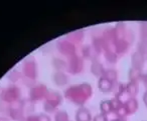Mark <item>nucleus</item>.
<instances>
[{"label": "nucleus", "mask_w": 147, "mask_h": 121, "mask_svg": "<svg viewBox=\"0 0 147 121\" xmlns=\"http://www.w3.org/2000/svg\"><path fill=\"white\" fill-rule=\"evenodd\" d=\"M92 86L88 83L73 85L65 91V97L69 100L73 101L76 104L82 105V106L87 100L90 99V97H92Z\"/></svg>", "instance_id": "nucleus-1"}, {"label": "nucleus", "mask_w": 147, "mask_h": 121, "mask_svg": "<svg viewBox=\"0 0 147 121\" xmlns=\"http://www.w3.org/2000/svg\"><path fill=\"white\" fill-rule=\"evenodd\" d=\"M119 104H121V102L115 97L113 99H110V100H103L100 103L101 113L105 115H109L110 113L114 112L115 109L119 106Z\"/></svg>", "instance_id": "nucleus-2"}, {"label": "nucleus", "mask_w": 147, "mask_h": 121, "mask_svg": "<svg viewBox=\"0 0 147 121\" xmlns=\"http://www.w3.org/2000/svg\"><path fill=\"white\" fill-rule=\"evenodd\" d=\"M118 83H114L112 81H110L109 79H107L106 77L102 76L99 78L98 80V88L100 89L102 92H111L114 90L115 85H117Z\"/></svg>", "instance_id": "nucleus-3"}, {"label": "nucleus", "mask_w": 147, "mask_h": 121, "mask_svg": "<svg viewBox=\"0 0 147 121\" xmlns=\"http://www.w3.org/2000/svg\"><path fill=\"white\" fill-rule=\"evenodd\" d=\"M131 62H132L133 68L142 71L143 67H144V64H145V55L139 53L138 51L133 53L132 57H131Z\"/></svg>", "instance_id": "nucleus-4"}, {"label": "nucleus", "mask_w": 147, "mask_h": 121, "mask_svg": "<svg viewBox=\"0 0 147 121\" xmlns=\"http://www.w3.org/2000/svg\"><path fill=\"white\" fill-rule=\"evenodd\" d=\"M114 45V51L117 54H120V53H125L129 48V42L126 38L124 37H121V38H117L115 40V42L113 43Z\"/></svg>", "instance_id": "nucleus-5"}, {"label": "nucleus", "mask_w": 147, "mask_h": 121, "mask_svg": "<svg viewBox=\"0 0 147 121\" xmlns=\"http://www.w3.org/2000/svg\"><path fill=\"white\" fill-rule=\"evenodd\" d=\"M49 96H51V99H49V100L47 101V103L45 104V108L47 112H53V111L55 109V107H57V105L61 104V98L59 95L57 94V93L51 94Z\"/></svg>", "instance_id": "nucleus-6"}, {"label": "nucleus", "mask_w": 147, "mask_h": 121, "mask_svg": "<svg viewBox=\"0 0 147 121\" xmlns=\"http://www.w3.org/2000/svg\"><path fill=\"white\" fill-rule=\"evenodd\" d=\"M69 62V64L71 65V67L69 68V72H71V73L81 72V71H82V69H83V67H84L83 60L79 56H76V55H74Z\"/></svg>", "instance_id": "nucleus-7"}, {"label": "nucleus", "mask_w": 147, "mask_h": 121, "mask_svg": "<svg viewBox=\"0 0 147 121\" xmlns=\"http://www.w3.org/2000/svg\"><path fill=\"white\" fill-rule=\"evenodd\" d=\"M76 121H93V117L88 108L81 106L76 113Z\"/></svg>", "instance_id": "nucleus-8"}, {"label": "nucleus", "mask_w": 147, "mask_h": 121, "mask_svg": "<svg viewBox=\"0 0 147 121\" xmlns=\"http://www.w3.org/2000/svg\"><path fill=\"white\" fill-rule=\"evenodd\" d=\"M82 52H83V56L85 58L92 59L93 61L97 60V58L99 56V52L96 50V48L93 45H86L84 47V49L82 50Z\"/></svg>", "instance_id": "nucleus-9"}, {"label": "nucleus", "mask_w": 147, "mask_h": 121, "mask_svg": "<svg viewBox=\"0 0 147 121\" xmlns=\"http://www.w3.org/2000/svg\"><path fill=\"white\" fill-rule=\"evenodd\" d=\"M105 70L106 69L104 68V65L98 60H94L92 62V65H91V72L95 75L96 77H102L103 74H104Z\"/></svg>", "instance_id": "nucleus-10"}, {"label": "nucleus", "mask_w": 147, "mask_h": 121, "mask_svg": "<svg viewBox=\"0 0 147 121\" xmlns=\"http://www.w3.org/2000/svg\"><path fill=\"white\" fill-rule=\"evenodd\" d=\"M126 108L127 112H128V115L134 114L137 110H138V102H137L136 98L135 97H130L126 102L123 103Z\"/></svg>", "instance_id": "nucleus-11"}, {"label": "nucleus", "mask_w": 147, "mask_h": 121, "mask_svg": "<svg viewBox=\"0 0 147 121\" xmlns=\"http://www.w3.org/2000/svg\"><path fill=\"white\" fill-rule=\"evenodd\" d=\"M142 71L138 70V69H135L133 67H131L129 69L128 72V77H129V81H132V82H138L139 80H141L142 78Z\"/></svg>", "instance_id": "nucleus-12"}, {"label": "nucleus", "mask_w": 147, "mask_h": 121, "mask_svg": "<svg viewBox=\"0 0 147 121\" xmlns=\"http://www.w3.org/2000/svg\"><path fill=\"white\" fill-rule=\"evenodd\" d=\"M126 91L130 97H135L137 93H138V85H137V83L132 82V81H129L128 83H126Z\"/></svg>", "instance_id": "nucleus-13"}, {"label": "nucleus", "mask_w": 147, "mask_h": 121, "mask_svg": "<svg viewBox=\"0 0 147 121\" xmlns=\"http://www.w3.org/2000/svg\"><path fill=\"white\" fill-rule=\"evenodd\" d=\"M53 79H55V82L59 86H63V85H65L67 83V76L61 71H59V72L55 73V76H53Z\"/></svg>", "instance_id": "nucleus-14"}, {"label": "nucleus", "mask_w": 147, "mask_h": 121, "mask_svg": "<svg viewBox=\"0 0 147 121\" xmlns=\"http://www.w3.org/2000/svg\"><path fill=\"white\" fill-rule=\"evenodd\" d=\"M103 76L106 77L107 79H109V80L112 81V82L117 83L118 73H117V71L114 70V69H107V70H105V72H104V74H103Z\"/></svg>", "instance_id": "nucleus-15"}, {"label": "nucleus", "mask_w": 147, "mask_h": 121, "mask_svg": "<svg viewBox=\"0 0 147 121\" xmlns=\"http://www.w3.org/2000/svg\"><path fill=\"white\" fill-rule=\"evenodd\" d=\"M105 58L108 62L116 63L117 59H118V54L114 50H106L105 51Z\"/></svg>", "instance_id": "nucleus-16"}, {"label": "nucleus", "mask_w": 147, "mask_h": 121, "mask_svg": "<svg viewBox=\"0 0 147 121\" xmlns=\"http://www.w3.org/2000/svg\"><path fill=\"white\" fill-rule=\"evenodd\" d=\"M138 52L145 55L147 53V38H141V40L138 42Z\"/></svg>", "instance_id": "nucleus-17"}, {"label": "nucleus", "mask_w": 147, "mask_h": 121, "mask_svg": "<svg viewBox=\"0 0 147 121\" xmlns=\"http://www.w3.org/2000/svg\"><path fill=\"white\" fill-rule=\"evenodd\" d=\"M55 121H69V115L65 111H59L55 114Z\"/></svg>", "instance_id": "nucleus-18"}, {"label": "nucleus", "mask_w": 147, "mask_h": 121, "mask_svg": "<svg viewBox=\"0 0 147 121\" xmlns=\"http://www.w3.org/2000/svg\"><path fill=\"white\" fill-rule=\"evenodd\" d=\"M93 121H109L108 115H105V114H103V113L97 114L96 116L93 118Z\"/></svg>", "instance_id": "nucleus-19"}, {"label": "nucleus", "mask_w": 147, "mask_h": 121, "mask_svg": "<svg viewBox=\"0 0 147 121\" xmlns=\"http://www.w3.org/2000/svg\"><path fill=\"white\" fill-rule=\"evenodd\" d=\"M141 38H147V22L141 25Z\"/></svg>", "instance_id": "nucleus-20"}, {"label": "nucleus", "mask_w": 147, "mask_h": 121, "mask_svg": "<svg viewBox=\"0 0 147 121\" xmlns=\"http://www.w3.org/2000/svg\"><path fill=\"white\" fill-rule=\"evenodd\" d=\"M38 121H51V118L45 114H40L38 115Z\"/></svg>", "instance_id": "nucleus-21"}, {"label": "nucleus", "mask_w": 147, "mask_h": 121, "mask_svg": "<svg viewBox=\"0 0 147 121\" xmlns=\"http://www.w3.org/2000/svg\"><path fill=\"white\" fill-rule=\"evenodd\" d=\"M141 81H142V83L144 84L145 88H146V90H147V74H143V75H142V78H141Z\"/></svg>", "instance_id": "nucleus-22"}, {"label": "nucleus", "mask_w": 147, "mask_h": 121, "mask_svg": "<svg viewBox=\"0 0 147 121\" xmlns=\"http://www.w3.org/2000/svg\"><path fill=\"white\" fill-rule=\"evenodd\" d=\"M142 99H143V102H144V104H145V106L147 107V90L144 92V94H143V97H142Z\"/></svg>", "instance_id": "nucleus-23"}, {"label": "nucleus", "mask_w": 147, "mask_h": 121, "mask_svg": "<svg viewBox=\"0 0 147 121\" xmlns=\"http://www.w3.org/2000/svg\"><path fill=\"white\" fill-rule=\"evenodd\" d=\"M111 121H127V119L126 118H120V117H117V118L113 119V120H111Z\"/></svg>", "instance_id": "nucleus-24"}]
</instances>
